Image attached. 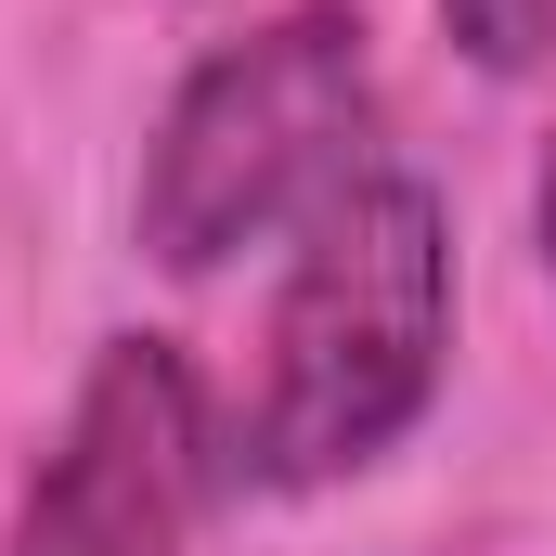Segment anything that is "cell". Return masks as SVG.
<instances>
[{
  "mask_svg": "<svg viewBox=\"0 0 556 556\" xmlns=\"http://www.w3.org/2000/svg\"><path fill=\"white\" fill-rule=\"evenodd\" d=\"M531 220H544V273H556V155H544V194H531Z\"/></svg>",
  "mask_w": 556,
  "mask_h": 556,
  "instance_id": "5b68a950",
  "label": "cell"
},
{
  "mask_svg": "<svg viewBox=\"0 0 556 556\" xmlns=\"http://www.w3.org/2000/svg\"><path fill=\"white\" fill-rule=\"evenodd\" d=\"M363 130H376V52L350 0H298L220 39L142 142V247L168 273H220L233 247L311 220L350 168H376Z\"/></svg>",
  "mask_w": 556,
  "mask_h": 556,
  "instance_id": "7a4b0ae2",
  "label": "cell"
},
{
  "mask_svg": "<svg viewBox=\"0 0 556 556\" xmlns=\"http://www.w3.org/2000/svg\"><path fill=\"white\" fill-rule=\"evenodd\" d=\"M440 26H453L492 78H518V65L556 52V0H440Z\"/></svg>",
  "mask_w": 556,
  "mask_h": 556,
  "instance_id": "277c9868",
  "label": "cell"
},
{
  "mask_svg": "<svg viewBox=\"0 0 556 556\" xmlns=\"http://www.w3.org/2000/svg\"><path fill=\"white\" fill-rule=\"evenodd\" d=\"M440 350H453V220L415 168L376 155L298 220L233 466L260 492H324V479L376 466L427 415Z\"/></svg>",
  "mask_w": 556,
  "mask_h": 556,
  "instance_id": "6da1fadb",
  "label": "cell"
},
{
  "mask_svg": "<svg viewBox=\"0 0 556 556\" xmlns=\"http://www.w3.org/2000/svg\"><path fill=\"white\" fill-rule=\"evenodd\" d=\"M220 466L233 453H220L194 350L181 337H104L26 505H13V556H181Z\"/></svg>",
  "mask_w": 556,
  "mask_h": 556,
  "instance_id": "3957f363",
  "label": "cell"
}]
</instances>
